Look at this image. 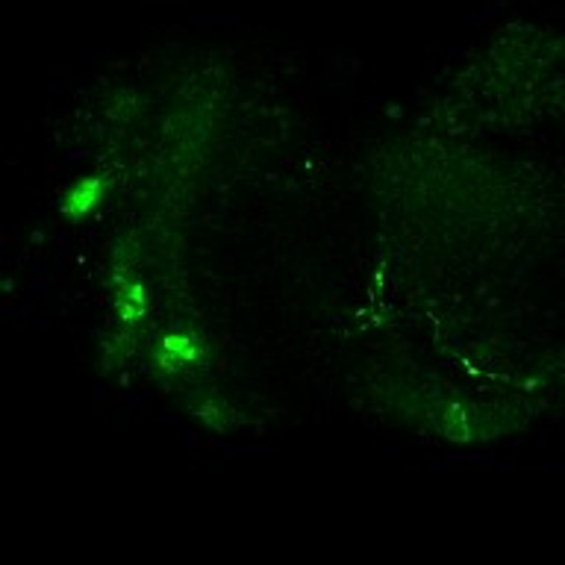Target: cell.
<instances>
[{"mask_svg": "<svg viewBox=\"0 0 565 565\" xmlns=\"http://www.w3.org/2000/svg\"><path fill=\"white\" fill-rule=\"evenodd\" d=\"M159 356L168 362H192L201 356V344H198V339H189V335H168Z\"/></svg>", "mask_w": 565, "mask_h": 565, "instance_id": "cell-2", "label": "cell"}, {"mask_svg": "<svg viewBox=\"0 0 565 565\" xmlns=\"http://www.w3.org/2000/svg\"><path fill=\"white\" fill-rule=\"evenodd\" d=\"M100 198H104V183L92 177V180H83L77 189H71L62 210H65V215H71V218H79V215H86V212L95 210Z\"/></svg>", "mask_w": 565, "mask_h": 565, "instance_id": "cell-1", "label": "cell"}]
</instances>
